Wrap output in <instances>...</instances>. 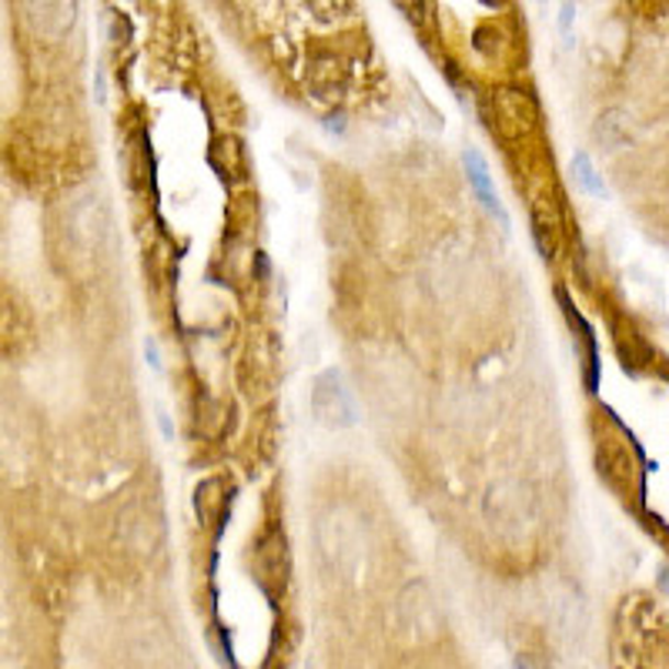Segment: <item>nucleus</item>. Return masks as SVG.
Listing matches in <instances>:
<instances>
[{"mask_svg": "<svg viewBox=\"0 0 669 669\" xmlns=\"http://www.w3.org/2000/svg\"><path fill=\"white\" fill-rule=\"evenodd\" d=\"M311 409H315L318 422H325L331 429H349L359 422L355 395H352V388L339 368H328L318 375L315 392H311Z\"/></svg>", "mask_w": 669, "mask_h": 669, "instance_id": "nucleus-1", "label": "nucleus"}, {"mask_svg": "<svg viewBox=\"0 0 669 669\" xmlns=\"http://www.w3.org/2000/svg\"><path fill=\"white\" fill-rule=\"evenodd\" d=\"M462 165H465L468 184H473V191H476L479 201H483V208H486L489 215H496L502 228H509V215H506V208L499 205V197H496V191H492V178H489L486 158H483L476 148H465V151H462Z\"/></svg>", "mask_w": 669, "mask_h": 669, "instance_id": "nucleus-2", "label": "nucleus"}, {"mask_svg": "<svg viewBox=\"0 0 669 669\" xmlns=\"http://www.w3.org/2000/svg\"><path fill=\"white\" fill-rule=\"evenodd\" d=\"M27 11H31L41 34L60 37L64 31H71L78 4H75V0H27Z\"/></svg>", "mask_w": 669, "mask_h": 669, "instance_id": "nucleus-3", "label": "nucleus"}, {"mask_svg": "<svg viewBox=\"0 0 669 669\" xmlns=\"http://www.w3.org/2000/svg\"><path fill=\"white\" fill-rule=\"evenodd\" d=\"M596 134L602 138V145L606 148H613V151H620V148H626L630 145V117H626V111H606L599 117V124H596Z\"/></svg>", "mask_w": 669, "mask_h": 669, "instance_id": "nucleus-4", "label": "nucleus"}, {"mask_svg": "<svg viewBox=\"0 0 669 669\" xmlns=\"http://www.w3.org/2000/svg\"><path fill=\"white\" fill-rule=\"evenodd\" d=\"M572 171H576V181H579V188H582L586 194H592V197H610L606 181H602V174H596L592 158H589L586 151H579V155L572 158Z\"/></svg>", "mask_w": 669, "mask_h": 669, "instance_id": "nucleus-5", "label": "nucleus"}, {"mask_svg": "<svg viewBox=\"0 0 669 669\" xmlns=\"http://www.w3.org/2000/svg\"><path fill=\"white\" fill-rule=\"evenodd\" d=\"M392 4L406 14V21H412L416 27L432 24V4H429V0H392Z\"/></svg>", "mask_w": 669, "mask_h": 669, "instance_id": "nucleus-6", "label": "nucleus"}, {"mask_svg": "<svg viewBox=\"0 0 669 669\" xmlns=\"http://www.w3.org/2000/svg\"><path fill=\"white\" fill-rule=\"evenodd\" d=\"M145 359L155 372H161V352H158V342L155 339H145Z\"/></svg>", "mask_w": 669, "mask_h": 669, "instance_id": "nucleus-7", "label": "nucleus"}, {"mask_svg": "<svg viewBox=\"0 0 669 669\" xmlns=\"http://www.w3.org/2000/svg\"><path fill=\"white\" fill-rule=\"evenodd\" d=\"M158 422H161V432H165V439L171 442L174 439V429H171V422H168V416L165 412H158Z\"/></svg>", "mask_w": 669, "mask_h": 669, "instance_id": "nucleus-8", "label": "nucleus"}, {"mask_svg": "<svg viewBox=\"0 0 669 669\" xmlns=\"http://www.w3.org/2000/svg\"><path fill=\"white\" fill-rule=\"evenodd\" d=\"M569 24H572V4L563 8V31H566V34H569Z\"/></svg>", "mask_w": 669, "mask_h": 669, "instance_id": "nucleus-9", "label": "nucleus"}, {"mask_svg": "<svg viewBox=\"0 0 669 669\" xmlns=\"http://www.w3.org/2000/svg\"><path fill=\"white\" fill-rule=\"evenodd\" d=\"M483 4H489V8H499V4H502V0H483Z\"/></svg>", "mask_w": 669, "mask_h": 669, "instance_id": "nucleus-10", "label": "nucleus"}]
</instances>
